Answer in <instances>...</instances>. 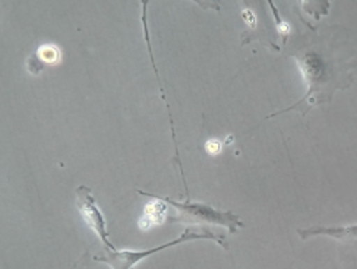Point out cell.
I'll use <instances>...</instances> for the list:
<instances>
[{
    "instance_id": "cell-3",
    "label": "cell",
    "mask_w": 357,
    "mask_h": 269,
    "mask_svg": "<svg viewBox=\"0 0 357 269\" xmlns=\"http://www.w3.org/2000/svg\"><path fill=\"white\" fill-rule=\"evenodd\" d=\"M77 206L84 221L88 224V227L98 236L102 245H106L109 250H116V247L109 238L106 218H104L101 209L98 208L91 189H88L86 186H79L77 189Z\"/></svg>"
},
{
    "instance_id": "cell-5",
    "label": "cell",
    "mask_w": 357,
    "mask_h": 269,
    "mask_svg": "<svg viewBox=\"0 0 357 269\" xmlns=\"http://www.w3.org/2000/svg\"><path fill=\"white\" fill-rule=\"evenodd\" d=\"M138 192L141 193V195L157 199V201L151 202L150 205L145 206L144 215L139 220V227L142 230H148V229H151L153 226H158V224L165 222L166 214H167V205L162 202V199H160L157 195H151V193H145L142 190H138Z\"/></svg>"
},
{
    "instance_id": "cell-2",
    "label": "cell",
    "mask_w": 357,
    "mask_h": 269,
    "mask_svg": "<svg viewBox=\"0 0 357 269\" xmlns=\"http://www.w3.org/2000/svg\"><path fill=\"white\" fill-rule=\"evenodd\" d=\"M161 198V197H160ZM170 205H173L178 215L173 217L170 221L176 222H183V224H215V226H222L229 230V233L234 234L237 230L243 227V222L241 218L234 215L230 211H217L213 206L201 203V202H186V203H178L172 201L170 198H161Z\"/></svg>"
},
{
    "instance_id": "cell-1",
    "label": "cell",
    "mask_w": 357,
    "mask_h": 269,
    "mask_svg": "<svg viewBox=\"0 0 357 269\" xmlns=\"http://www.w3.org/2000/svg\"><path fill=\"white\" fill-rule=\"evenodd\" d=\"M199 238H210V240H215L220 246H222L225 249H227V242L225 236H218L215 233H211L208 230H186L183 234L178 236L174 240L166 243V245H161L153 249H148V250H142V252H132V250H106L104 252V255H98L94 256V261L97 262H102L106 265H110L112 269H132L133 265H137L138 262L144 261L148 256H153L155 253L161 252V250H166L169 247H173L176 245H181L183 242H189V240H199Z\"/></svg>"
},
{
    "instance_id": "cell-6",
    "label": "cell",
    "mask_w": 357,
    "mask_h": 269,
    "mask_svg": "<svg viewBox=\"0 0 357 269\" xmlns=\"http://www.w3.org/2000/svg\"><path fill=\"white\" fill-rule=\"evenodd\" d=\"M38 56L41 61L49 62V63H54L59 61V50L54 46H41L38 50Z\"/></svg>"
},
{
    "instance_id": "cell-7",
    "label": "cell",
    "mask_w": 357,
    "mask_h": 269,
    "mask_svg": "<svg viewBox=\"0 0 357 269\" xmlns=\"http://www.w3.org/2000/svg\"><path fill=\"white\" fill-rule=\"evenodd\" d=\"M205 148H206V151H208V153L217 154V153L220 151L221 145H220V142H217V141H210V142H208V144L205 145Z\"/></svg>"
},
{
    "instance_id": "cell-4",
    "label": "cell",
    "mask_w": 357,
    "mask_h": 269,
    "mask_svg": "<svg viewBox=\"0 0 357 269\" xmlns=\"http://www.w3.org/2000/svg\"><path fill=\"white\" fill-rule=\"evenodd\" d=\"M302 238H309L315 236H326L335 238V240L344 242L347 245L357 246V224L347 227H310L305 230H297Z\"/></svg>"
}]
</instances>
